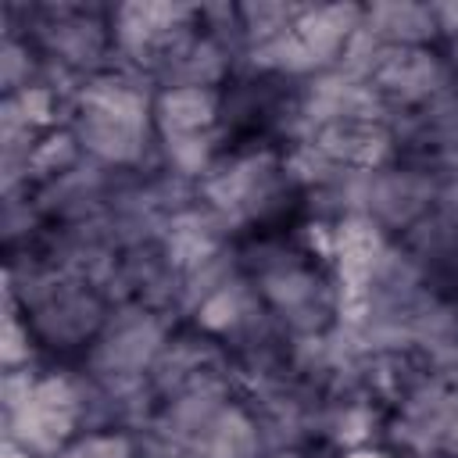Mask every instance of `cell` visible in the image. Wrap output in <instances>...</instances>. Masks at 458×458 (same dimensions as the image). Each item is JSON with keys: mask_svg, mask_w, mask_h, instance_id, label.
Masks as SVG:
<instances>
[{"mask_svg": "<svg viewBox=\"0 0 458 458\" xmlns=\"http://www.w3.org/2000/svg\"><path fill=\"white\" fill-rule=\"evenodd\" d=\"M376 79L383 89L404 97V100H419V97H429L437 86H440V68L429 54L415 50V47H404L397 54H383L379 64H376Z\"/></svg>", "mask_w": 458, "mask_h": 458, "instance_id": "cell-4", "label": "cell"}, {"mask_svg": "<svg viewBox=\"0 0 458 458\" xmlns=\"http://www.w3.org/2000/svg\"><path fill=\"white\" fill-rule=\"evenodd\" d=\"M154 458H197V454H190V451H182V447H175V444H165V447L154 451Z\"/></svg>", "mask_w": 458, "mask_h": 458, "instance_id": "cell-12", "label": "cell"}, {"mask_svg": "<svg viewBox=\"0 0 458 458\" xmlns=\"http://www.w3.org/2000/svg\"><path fill=\"white\" fill-rule=\"evenodd\" d=\"M254 454H258L254 422L243 411L225 408L208 429V458H254Z\"/></svg>", "mask_w": 458, "mask_h": 458, "instance_id": "cell-7", "label": "cell"}, {"mask_svg": "<svg viewBox=\"0 0 458 458\" xmlns=\"http://www.w3.org/2000/svg\"><path fill=\"white\" fill-rule=\"evenodd\" d=\"M75 458H129V447L122 437H93L75 451Z\"/></svg>", "mask_w": 458, "mask_h": 458, "instance_id": "cell-11", "label": "cell"}, {"mask_svg": "<svg viewBox=\"0 0 458 458\" xmlns=\"http://www.w3.org/2000/svg\"><path fill=\"white\" fill-rule=\"evenodd\" d=\"M157 347H161V329L150 318H132V322H122L107 336V344L100 347V361L111 372L114 369L118 372H136L154 358Z\"/></svg>", "mask_w": 458, "mask_h": 458, "instance_id": "cell-5", "label": "cell"}, {"mask_svg": "<svg viewBox=\"0 0 458 458\" xmlns=\"http://www.w3.org/2000/svg\"><path fill=\"white\" fill-rule=\"evenodd\" d=\"M140 114L143 104L125 86H97L89 89V104L82 114V143L107 161H132L140 154Z\"/></svg>", "mask_w": 458, "mask_h": 458, "instance_id": "cell-1", "label": "cell"}, {"mask_svg": "<svg viewBox=\"0 0 458 458\" xmlns=\"http://www.w3.org/2000/svg\"><path fill=\"white\" fill-rule=\"evenodd\" d=\"M72 422V394L61 386V383H43L36 386L21 411H18V426H21V437H25V447L32 451H47L54 447L64 429Z\"/></svg>", "mask_w": 458, "mask_h": 458, "instance_id": "cell-2", "label": "cell"}, {"mask_svg": "<svg viewBox=\"0 0 458 458\" xmlns=\"http://www.w3.org/2000/svg\"><path fill=\"white\" fill-rule=\"evenodd\" d=\"M361 200L383 222H408L426 204V182L408 172H379L365 179Z\"/></svg>", "mask_w": 458, "mask_h": 458, "instance_id": "cell-3", "label": "cell"}, {"mask_svg": "<svg viewBox=\"0 0 458 458\" xmlns=\"http://www.w3.org/2000/svg\"><path fill=\"white\" fill-rule=\"evenodd\" d=\"M268 293L283 311H308L315 304V283L297 268L268 276Z\"/></svg>", "mask_w": 458, "mask_h": 458, "instance_id": "cell-9", "label": "cell"}, {"mask_svg": "<svg viewBox=\"0 0 458 458\" xmlns=\"http://www.w3.org/2000/svg\"><path fill=\"white\" fill-rule=\"evenodd\" d=\"M215 114V97L204 86H175L157 100V118L168 136H197Z\"/></svg>", "mask_w": 458, "mask_h": 458, "instance_id": "cell-6", "label": "cell"}, {"mask_svg": "<svg viewBox=\"0 0 458 458\" xmlns=\"http://www.w3.org/2000/svg\"><path fill=\"white\" fill-rule=\"evenodd\" d=\"M243 290L236 286V283H225L222 290H215L208 301H204V308H200V315H204V322L208 326H215V329H222V326H233L240 315H243Z\"/></svg>", "mask_w": 458, "mask_h": 458, "instance_id": "cell-10", "label": "cell"}, {"mask_svg": "<svg viewBox=\"0 0 458 458\" xmlns=\"http://www.w3.org/2000/svg\"><path fill=\"white\" fill-rule=\"evenodd\" d=\"M433 11L411 4H386L372 11V32L394 43H419L433 32Z\"/></svg>", "mask_w": 458, "mask_h": 458, "instance_id": "cell-8", "label": "cell"}, {"mask_svg": "<svg viewBox=\"0 0 458 458\" xmlns=\"http://www.w3.org/2000/svg\"><path fill=\"white\" fill-rule=\"evenodd\" d=\"M351 458H383V454H351Z\"/></svg>", "mask_w": 458, "mask_h": 458, "instance_id": "cell-13", "label": "cell"}, {"mask_svg": "<svg viewBox=\"0 0 458 458\" xmlns=\"http://www.w3.org/2000/svg\"><path fill=\"white\" fill-rule=\"evenodd\" d=\"M283 458H293V454H283Z\"/></svg>", "mask_w": 458, "mask_h": 458, "instance_id": "cell-14", "label": "cell"}]
</instances>
